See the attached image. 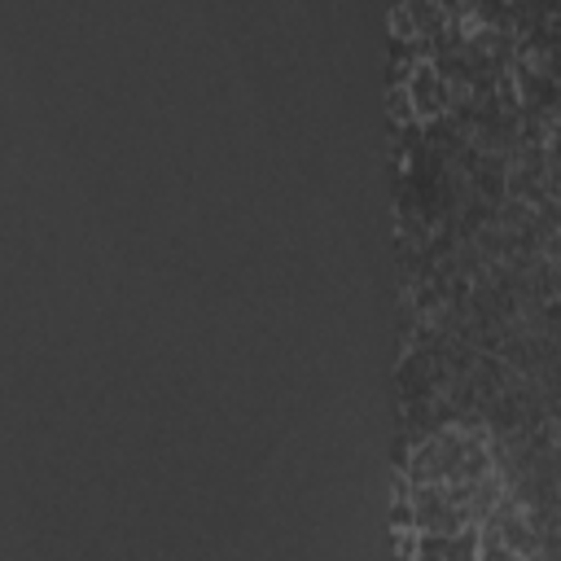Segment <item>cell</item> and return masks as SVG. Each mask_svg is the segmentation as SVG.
<instances>
[{"instance_id": "cell-1", "label": "cell", "mask_w": 561, "mask_h": 561, "mask_svg": "<svg viewBox=\"0 0 561 561\" xmlns=\"http://www.w3.org/2000/svg\"><path fill=\"white\" fill-rule=\"evenodd\" d=\"M408 83V92H412V105H416V123H430L434 114H443L447 110V79H443V70L434 66V61H416L412 66V75L403 79Z\"/></svg>"}, {"instance_id": "cell-2", "label": "cell", "mask_w": 561, "mask_h": 561, "mask_svg": "<svg viewBox=\"0 0 561 561\" xmlns=\"http://www.w3.org/2000/svg\"><path fill=\"white\" fill-rule=\"evenodd\" d=\"M390 114H394L399 123H412V118H416V105H412L408 83H394V88H390Z\"/></svg>"}]
</instances>
